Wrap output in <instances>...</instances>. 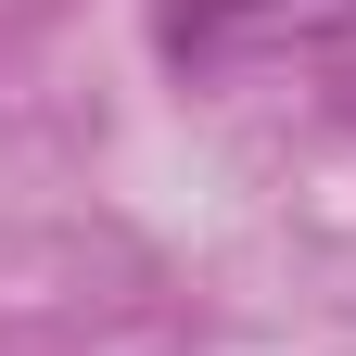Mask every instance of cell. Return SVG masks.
I'll list each match as a JSON object with an SVG mask.
<instances>
[{
    "instance_id": "1",
    "label": "cell",
    "mask_w": 356,
    "mask_h": 356,
    "mask_svg": "<svg viewBox=\"0 0 356 356\" xmlns=\"http://www.w3.org/2000/svg\"><path fill=\"white\" fill-rule=\"evenodd\" d=\"M343 26H356V0H165L153 13L165 64H191V76H229V64H267V51H318Z\"/></svg>"
},
{
    "instance_id": "2",
    "label": "cell",
    "mask_w": 356,
    "mask_h": 356,
    "mask_svg": "<svg viewBox=\"0 0 356 356\" xmlns=\"http://www.w3.org/2000/svg\"><path fill=\"white\" fill-rule=\"evenodd\" d=\"M343 127H356V76H343Z\"/></svg>"
}]
</instances>
